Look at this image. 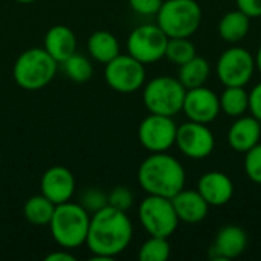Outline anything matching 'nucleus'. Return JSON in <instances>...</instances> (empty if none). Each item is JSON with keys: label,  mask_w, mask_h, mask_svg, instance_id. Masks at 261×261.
Returning a JSON list of instances; mask_svg holds the SVG:
<instances>
[{"label": "nucleus", "mask_w": 261, "mask_h": 261, "mask_svg": "<svg viewBox=\"0 0 261 261\" xmlns=\"http://www.w3.org/2000/svg\"><path fill=\"white\" fill-rule=\"evenodd\" d=\"M67 249L64 251H55L49 255H46V261H75V257L69 252H66Z\"/></svg>", "instance_id": "nucleus-34"}, {"label": "nucleus", "mask_w": 261, "mask_h": 261, "mask_svg": "<svg viewBox=\"0 0 261 261\" xmlns=\"http://www.w3.org/2000/svg\"><path fill=\"white\" fill-rule=\"evenodd\" d=\"M55 203H52L46 196H32L24 202L23 214L24 219L34 226H47L55 211Z\"/></svg>", "instance_id": "nucleus-23"}, {"label": "nucleus", "mask_w": 261, "mask_h": 261, "mask_svg": "<svg viewBox=\"0 0 261 261\" xmlns=\"http://www.w3.org/2000/svg\"><path fill=\"white\" fill-rule=\"evenodd\" d=\"M254 72H255L254 55L242 46H231L225 49L220 54L216 64L217 78L225 87H231V86L245 87L252 80Z\"/></svg>", "instance_id": "nucleus-8"}, {"label": "nucleus", "mask_w": 261, "mask_h": 261, "mask_svg": "<svg viewBox=\"0 0 261 261\" xmlns=\"http://www.w3.org/2000/svg\"><path fill=\"white\" fill-rule=\"evenodd\" d=\"M147 78L145 64L128 54L118 55L106 64L104 80L118 93H133L144 87Z\"/></svg>", "instance_id": "nucleus-9"}, {"label": "nucleus", "mask_w": 261, "mask_h": 261, "mask_svg": "<svg viewBox=\"0 0 261 261\" xmlns=\"http://www.w3.org/2000/svg\"><path fill=\"white\" fill-rule=\"evenodd\" d=\"M182 112L188 118V121L211 124L217 119L220 110V98L214 93V90L200 86L194 89H188L184 98Z\"/></svg>", "instance_id": "nucleus-13"}, {"label": "nucleus", "mask_w": 261, "mask_h": 261, "mask_svg": "<svg viewBox=\"0 0 261 261\" xmlns=\"http://www.w3.org/2000/svg\"><path fill=\"white\" fill-rule=\"evenodd\" d=\"M168 37L158 24H141L127 38V52L142 64H151L165 58Z\"/></svg>", "instance_id": "nucleus-10"}, {"label": "nucleus", "mask_w": 261, "mask_h": 261, "mask_svg": "<svg viewBox=\"0 0 261 261\" xmlns=\"http://www.w3.org/2000/svg\"><path fill=\"white\" fill-rule=\"evenodd\" d=\"M171 203L177 214L179 222L196 225L206 219L210 213L208 202L202 197L197 190H180L176 196L171 197Z\"/></svg>", "instance_id": "nucleus-17"}, {"label": "nucleus", "mask_w": 261, "mask_h": 261, "mask_svg": "<svg viewBox=\"0 0 261 261\" xmlns=\"http://www.w3.org/2000/svg\"><path fill=\"white\" fill-rule=\"evenodd\" d=\"M58 63L44 47H32L21 52L12 67V76L24 90H40L46 87L57 73Z\"/></svg>", "instance_id": "nucleus-4"}, {"label": "nucleus", "mask_w": 261, "mask_h": 261, "mask_svg": "<svg viewBox=\"0 0 261 261\" xmlns=\"http://www.w3.org/2000/svg\"><path fill=\"white\" fill-rule=\"evenodd\" d=\"M254 60H255V69L261 73V44L258 46V49H257V54H255Z\"/></svg>", "instance_id": "nucleus-35"}, {"label": "nucleus", "mask_w": 261, "mask_h": 261, "mask_svg": "<svg viewBox=\"0 0 261 261\" xmlns=\"http://www.w3.org/2000/svg\"><path fill=\"white\" fill-rule=\"evenodd\" d=\"M87 50L93 60L107 64L119 55V41L109 31H95L87 40Z\"/></svg>", "instance_id": "nucleus-20"}, {"label": "nucleus", "mask_w": 261, "mask_h": 261, "mask_svg": "<svg viewBox=\"0 0 261 261\" xmlns=\"http://www.w3.org/2000/svg\"><path fill=\"white\" fill-rule=\"evenodd\" d=\"M261 139V122L251 116H239L228 130V144L237 153H246Z\"/></svg>", "instance_id": "nucleus-18"}, {"label": "nucleus", "mask_w": 261, "mask_h": 261, "mask_svg": "<svg viewBox=\"0 0 261 261\" xmlns=\"http://www.w3.org/2000/svg\"><path fill=\"white\" fill-rule=\"evenodd\" d=\"M249 112L261 122V83L249 92Z\"/></svg>", "instance_id": "nucleus-33"}, {"label": "nucleus", "mask_w": 261, "mask_h": 261, "mask_svg": "<svg viewBox=\"0 0 261 261\" xmlns=\"http://www.w3.org/2000/svg\"><path fill=\"white\" fill-rule=\"evenodd\" d=\"M133 239V225L125 211L110 205L90 216L86 245L93 260H112L122 254Z\"/></svg>", "instance_id": "nucleus-1"}, {"label": "nucleus", "mask_w": 261, "mask_h": 261, "mask_svg": "<svg viewBox=\"0 0 261 261\" xmlns=\"http://www.w3.org/2000/svg\"><path fill=\"white\" fill-rule=\"evenodd\" d=\"M174 145L184 156L199 161L211 156L216 148V138L208 124L188 121L177 127Z\"/></svg>", "instance_id": "nucleus-12"}, {"label": "nucleus", "mask_w": 261, "mask_h": 261, "mask_svg": "<svg viewBox=\"0 0 261 261\" xmlns=\"http://www.w3.org/2000/svg\"><path fill=\"white\" fill-rule=\"evenodd\" d=\"M46 52L61 64L76 52V35L69 26L55 24L44 35Z\"/></svg>", "instance_id": "nucleus-19"}, {"label": "nucleus", "mask_w": 261, "mask_h": 261, "mask_svg": "<svg viewBox=\"0 0 261 261\" xmlns=\"http://www.w3.org/2000/svg\"><path fill=\"white\" fill-rule=\"evenodd\" d=\"M248 248V234L237 225L223 226L214 243L208 249V258L211 261L234 260L240 257Z\"/></svg>", "instance_id": "nucleus-14"}, {"label": "nucleus", "mask_w": 261, "mask_h": 261, "mask_svg": "<svg viewBox=\"0 0 261 261\" xmlns=\"http://www.w3.org/2000/svg\"><path fill=\"white\" fill-rule=\"evenodd\" d=\"M251 28V18L240 9L226 12L219 21V35L223 41L239 43L242 41Z\"/></svg>", "instance_id": "nucleus-21"}, {"label": "nucleus", "mask_w": 261, "mask_h": 261, "mask_svg": "<svg viewBox=\"0 0 261 261\" xmlns=\"http://www.w3.org/2000/svg\"><path fill=\"white\" fill-rule=\"evenodd\" d=\"M185 93L187 89L177 78L162 75L150 80L144 86L142 99L150 113L174 116L182 112Z\"/></svg>", "instance_id": "nucleus-6"}, {"label": "nucleus", "mask_w": 261, "mask_h": 261, "mask_svg": "<svg viewBox=\"0 0 261 261\" xmlns=\"http://www.w3.org/2000/svg\"><path fill=\"white\" fill-rule=\"evenodd\" d=\"M245 173L251 182L261 185V142L245 153Z\"/></svg>", "instance_id": "nucleus-28"}, {"label": "nucleus", "mask_w": 261, "mask_h": 261, "mask_svg": "<svg viewBox=\"0 0 261 261\" xmlns=\"http://www.w3.org/2000/svg\"><path fill=\"white\" fill-rule=\"evenodd\" d=\"M138 182L147 194L171 199L185 188L187 173L184 165L167 151L151 153L139 165Z\"/></svg>", "instance_id": "nucleus-2"}, {"label": "nucleus", "mask_w": 261, "mask_h": 261, "mask_svg": "<svg viewBox=\"0 0 261 261\" xmlns=\"http://www.w3.org/2000/svg\"><path fill=\"white\" fill-rule=\"evenodd\" d=\"M197 191L210 206H223L234 196V184L231 177L222 171H208L200 176Z\"/></svg>", "instance_id": "nucleus-16"}, {"label": "nucleus", "mask_w": 261, "mask_h": 261, "mask_svg": "<svg viewBox=\"0 0 261 261\" xmlns=\"http://www.w3.org/2000/svg\"><path fill=\"white\" fill-rule=\"evenodd\" d=\"M18 3H31V2H35V0H15Z\"/></svg>", "instance_id": "nucleus-36"}, {"label": "nucleus", "mask_w": 261, "mask_h": 261, "mask_svg": "<svg viewBox=\"0 0 261 261\" xmlns=\"http://www.w3.org/2000/svg\"><path fill=\"white\" fill-rule=\"evenodd\" d=\"M156 15V24L168 38H190L202 24V8L196 0H165Z\"/></svg>", "instance_id": "nucleus-5"}, {"label": "nucleus", "mask_w": 261, "mask_h": 261, "mask_svg": "<svg viewBox=\"0 0 261 261\" xmlns=\"http://www.w3.org/2000/svg\"><path fill=\"white\" fill-rule=\"evenodd\" d=\"M177 125L173 116L150 113L142 119L138 128L141 145L150 153L168 151L176 144Z\"/></svg>", "instance_id": "nucleus-11"}, {"label": "nucleus", "mask_w": 261, "mask_h": 261, "mask_svg": "<svg viewBox=\"0 0 261 261\" xmlns=\"http://www.w3.org/2000/svg\"><path fill=\"white\" fill-rule=\"evenodd\" d=\"M220 98V110L231 118L243 116L249 110V92L245 87H225Z\"/></svg>", "instance_id": "nucleus-24"}, {"label": "nucleus", "mask_w": 261, "mask_h": 261, "mask_svg": "<svg viewBox=\"0 0 261 261\" xmlns=\"http://www.w3.org/2000/svg\"><path fill=\"white\" fill-rule=\"evenodd\" d=\"M90 213L81 203L64 202L55 206L49 228L55 243L63 249H76L87 240Z\"/></svg>", "instance_id": "nucleus-3"}, {"label": "nucleus", "mask_w": 261, "mask_h": 261, "mask_svg": "<svg viewBox=\"0 0 261 261\" xmlns=\"http://www.w3.org/2000/svg\"><path fill=\"white\" fill-rule=\"evenodd\" d=\"M197 55L194 43L188 37H176L168 38L167 49H165V58L171 61L176 66H182L191 58Z\"/></svg>", "instance_id": "nucleus-25"}, {"label": "nucleus", "mask_w": 261, "mask_h": 261, "mask_svg": "<svg viewBox=\"0 0 261 261\" xmlns=\"http://www.w3.org/2000/svg\"><path fill=\"white\" fill-rule=\"evenodd\" d=\"M171 254V246L168 239L164 237H153L150 236L139 249V260L141 261H167Z\"/></svg>", "instance_id": "nucleus-27"}, {"label": "nucleus", "mask_w": 261, "mask_h": 261, "mask_svg": "<svg viewBox=\"0 0 261 261\" xmlns=\"http://www.w3.org/2000/svg\"><path fill=\"white\" fill-rule=\"evenodd\" d=\"M40 188L41 194L55 205L69 202L75 193V176L69 168L54 165L43 173Z\"/></svg>", "instance_id": "nucleus-15"}, {"label": "nucleus", "mask_w": 261, "mask_h": 261, "mask_svg": "<svg viewBox=\"0 0 261 261\" xmlns=\"http://www.w3.org/2000/svg\"><path fill=\"white\" fill-rule=\"evenodd\" d=\"M237 9L245 12L249 18L261 17V0H236Z\"/></svg>", "instance_id": "nucleus-32"}, {"label": "nucleus", "mask_w": 261, "mask_h": 261, "mask_svg": "<svg viewBox=\"0 0 261 261\" xmlns=\"http://www.w3.org/2000/svg\"><path fill=\"white\" fill-rule=\"evenodd\" d=\"M133 200H135L133 193L127 187H115L107 194V205L125 213L133 206Z\"/></svg>", "instance_id": "nucleus-29"}, {"label": "nucleus", "mask_w": 261, "mask_h": 261, "mask_svg": "<svg viewBox=\"0 0 261 261\" xmlns=\"http://www.w3.org/2000/svg\"><path fill=\"white\" fill-rule=\"evenodd\" d=\"M164 0H128L130 8L139 15H156Z\"/></svg>", "instance_id": "nucleus-31"}, {"label": "nucleus", "mask_w": 261, "mask_h": 261, "mask_svg": "<svg viewBox=\"0 0 261 261\" xmlns=\"http://www.w3.org/2000/svg\"><path fill=\"white\" fill-rule=\"evenodd\" d=\"M61 67L64 70V75L75 83H86L93 75L92 63L84 55H80L76 52L72 57H69L66 61H63Z\"/></svg>", "instance_id": "nucleus-26"}, {"label": "nucleus", "mask_w": 261, "mask_h": 261, "mask_svg": "<svg viewBox=\"0 0 261 261\" xmlns=\"http://www.w3.org/2000/svg\"><path fill=\"white\" fill-rule=\"evenodd\" d=\"M210 75H211V64L208 63V60L203 58V57L196 55L194 58H191L185 64L179 66L177 80L188 90V89L205 86Z\"/></svg>", "instance_id": "nucleus-22"}, {"label": "nucleus", "mask_w": 261, "mask_h": 261, "mask_svg": "<svg viewBox=\"0 0 261 261\" xmlns=\"http://www.w3.org/2000/svg\"><path fill=\"white\" fill-rule=\"evenodd\" d=\"M138 217L142 228L153 237H171L177 226L179 219L171 203V199L161 196H147L138 210Z\"/></svg>", "instance_id": "nucleus-7"}, {"label": "nucleus", "mask_w": 261, "mask_h": 261, "mask_svg": "<svg viewBox=\"0 0 261 261\" xmlns=\"http://www.w3.org/2000/svg\"><path fill=\"white\" fill-rule=\"evenodd\" d=\"M81 206L89 213H96L101 208L107 206V194L99 188H90L81 196Z\"/></svg>", "instance_id": "nucleus-30"}]
</instances>
